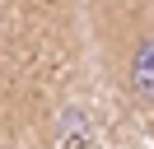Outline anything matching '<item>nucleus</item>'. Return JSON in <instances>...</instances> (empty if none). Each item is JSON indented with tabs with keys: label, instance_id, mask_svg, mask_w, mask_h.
Returning a JSON list of instances; mask_svg holds the SVG:
<instances>
[{
	"label": "nucleus",
	"instance_id": "nucleus-1",
	"mask_svg": "<svg viewBox=\"0 0 154 149\" xmlns=\"http://www.w3.org/2000/svg\"><path fill=\"white\" fill-rule=\"evenodd\" d=\"M126 93L135 102L149 107L154 102V33H145L131 51V65H126Z\"/></svg>",
	"mask_w": 154,
	"mask_h": 149
}]
</instances>
